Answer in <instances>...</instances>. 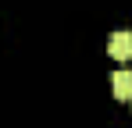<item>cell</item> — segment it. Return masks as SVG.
Listing matches in <instances>:
<instances>
[{
	"label": "cell",
	"instance_id": "1",
	"mask_svg": "<svg viewBox=\"0 0 132 128\" xmlns=\"http://www.w3.org/2000/svg\"><path fill=\"white\" fill-rule=\"evenodd\" d=\"M107 53L118 57V61H129L132 57V32L129 29H114L107 36Z\"/></svg>",
	"mask_w": 132,
	"mask_h": 128
},
{
	"label": "cell",
	"instance_id": "2",
	"mask_svg": "<svg viewBox=\"0 0 132 128\" xmlns=\"http://www.w3.org/2000/svg\"><path fill=\"white\" fill-rule=\"evenodd\" d=\"M111 89H114V96H132V71L129 68H118L114 75H111Z\"/></svg>",
	"mask_w": 132,
	"mask_h": 128
}]
</instances>
